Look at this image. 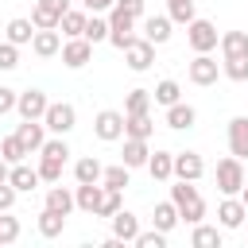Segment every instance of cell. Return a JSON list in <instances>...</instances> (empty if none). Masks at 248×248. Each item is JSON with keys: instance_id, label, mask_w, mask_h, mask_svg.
<instances>
[{"instance_id": "obj_1", "label": "cell", "mask_w": 248, "mask_h": 248, "mask_svg": "<svg viewBox=\"0 0 248 248\" xmlns=\"http://www.w3.org/2000/svg\"><path fill=\"white\" fill-rule=\"evenodd\" d=\"M170 202L178 205V217H182L186 225H198V221L205 217V202H202V194H198L194 182H182V178H178V186H170Z\"/></svg>"}, {"instance_id": "obj_2", "label": "cell", "mask_w": 248, "mask_h": 248, "mask_svg": "<svg viewBox=\"0 0 248 248\" xmlns=\"http://www.w3.org/2000/svg\"><path fill=\"white\" fill-rule=\"evenodd\" d=\"M217 39H221V35H217V27H213L209 19H198V16H194V19L186 23V43H190L194 54H209V50L217 46Z\"/></svg>"}, {"instance_id": "obj_3", "label": "cell", "mask_w": 248, "mask_h": 248, "mask_svg": "<svg viewBox=\"0 0 248 248\" xmlns=\"http://www.w3.org/2000/svg\"><path fill=\"white\" fill-rule=\"evenodd\" d=\"M43 124H46V132H54V136H70L74 124H78V112H74V105H66V101H50L46 112H43Z\"/></svg>"}, {"instance_id": "obj_4", "label": "cell", "mask_w": 248, "mask_h": 248, "mask_svg": "<svg viewBox=\"0 0 248 248\" xmlns=\"http://www.w3.org/2000/svg\"><path fill=\"white\" fill-rule=\"evenodd\" d=\"M93 136H97L101 143H116V140H124V112H116V108H101V112L93 116Z\"/></svg>"}, {"instance_id": "obj_5", "label": "cell", "mask_w": 248, "mask_h": 248, "mask_svg": "<svg viewBox=\"0 0 248 248\" xmlns=\"http://www.w3.org/2000/svg\"><path fill=\"white\" fill-rule=\"evenodd\" d=\"M132 31H136V16H128L124 8H108V43L116 46V50H124L128 46V39H132Z\"/></svg>"}, {"instance_id": "obj_6", "label": "cell", "mask_w": 248, "mask_h": 248, "mask_svg": "<svg viewBox=\"0 0 248 248\" xmlns=\"http://www.w3.org/2000/svg\"><path fill=\"white\" fill-rule=\"evenodd\" d=\"M240 186H244V159H236V155L221 159L217 163V190L221 194H240Z\"/></svg>"}, {"instance_id": "obj_7", "label": "cell", "mask_w": 248, "mask_h": 248, "mask_svg": "<svg viewBox=\"0 0 248 248\" xmlns=\"http://www.w3.org/2000/svg\"><path fill=\"white\" fill-rule=\"evenodd\" d=\"M124 62H128V70H136V74H143V70H151V62H155V43H147L143 35L136 39H128V46H124Z\"/></svg>"}, {"instance_id": "obj_8", "label": "cell", "mask_w": 248, "mask_h": 248, "mask_svg": "<svg viewBox=\"0 0 248 248\" xmlns=\"http://www.w3.org/2000/svg\"><path fill=\"white\" fill-rule=\"evenodd\" d=\"M58 54H62V66H66V70H81V66H89V58H93V43L78 35V39H66Z\"/></svg>"}, {"instance_id": "obj_9", "label": "cell", "mask_w": 248, "mask_h": 248, "mask_svg": "<svg viewBox=\"0 0 248 248\" xmlns=\"http://www.w3.org/2000/svg\"><path fill=\"white\" fill-rule=\"evenodd\" d=\"M217 74H221V62H217L213 54H194V62L186 66V78H190L194 85H213Z\"/></svg>"}, {"instance_id": "obj_10", "label": "cell", "mask_w": 248, "mask_h": 248, "mask_svg": "<svg viewBox=\"0 0 248 248\" xmlns=\"http://www.w3.org/2000/svg\"><path fill=\"white\" fill-rule=\"evenodd\" d=\"M66 8H70V0H35L31 23H35V27H54V31H58V19H62Z\"/></svg>"}, {"instance_id": "obj_11", "label": "cell", "mask_w": 248, "mask_h": 248, "mask_svg": "<svg viewBox=\"0 0 248 248\" xmlns=\"http://www.w3.org/2000/svg\"><path fill=\"white\" fill-rule=\"evenodd\" d=\"M46 93L43 89H23L19 97H16V112L23 116V120H43V112H46Z\"/></svg>"}, {"instance_id": "obj_12", "label": "cell", "mask_w": 248, "mask_h": 248, "mask_svg": "<svg viewBox=\"0 0 248 248\" xmlns=\"http://www.w3.org/2000/svg\"><path fill=\"white\" fill-rule=\"evenodd\" d=\"M202 174H205V163H202L198 151H174V178H182V182H198Z\"/></svg>"}, {"instance_id": "obj_13", "label": "cell", "mask_w": 248, "mask_h": 248, "mask_svg": "<svg viewBox=\"0 0 248 248\" xmlns=\"http://www.w3.org/2000/svg\"><path fill=\"white\" fill-rule=\"evenodd\" d=\"M244 217H248V209H244L240 194H225V202L217 205V221H221V229H240Z\"/></svg>"}, {"instance_id": "obj_14", "label": "cell", "mask_w": 248, "mask_h": 248, "mask_svg": "<svg viewBox=\"0 0 248 248\" xmlns=\"http://www.w3.org/2000/svg\"><path fill=\"white\" fill-rule=\"evenodd\" d=\"M101 198H105V186L101 182H78V190H74V209H81V213H97V205H101Z\"/></svg>"}, {"instance_id": "obj_15", "label": "cell", "mask_w": 248, "mask_h": 248, "mask_svg": "<svg viewBox=\"0 0 248 248\" xmlns=\"http://www.w3.org/2000/svg\"><path fill=\"white\" fill-rule=\"evenodd\" d=\"M194 124H198V108H194V105H186V101L167 105V128H174V132H190Z\"/></svg>"}, {"instance_id": "obj_16", "label": "cell", "mask_w": 248, "mask_h": 248, "mask_svg": "<svg viewBox=\"0 0 248 248\" xmlns=\"http://www.w3.org/2000/svg\"><path fill=\"white\" fill-rule=\"evenodd\" d=\"M31 50H35L39 58H54V54L62 50L58 31H54V27H35V35H31Z\"/></svg>"}, {"instance_id": "obj_17", "label": "cell", "mask_w": 248, "mask_h": 248, "mask_svg": "<svg viewBox=\"0 0 248 248\" xmlns=\"http://www.w3.org/2000/svg\"><path fill=\"white\" fill-rule=\"evenodd\" d=\"M16 136H19V143H23V151L31 155H39V147H43V140H46V124L43 120H23L19 128H16Z\"/></svg>"}, {"instance_id": "obj_18", "label": "cell", "mask_w": 248, "mask_h": 248, "mask_svg": "<svg viewBox=\"0 0 248 248\" xmlns=\"http://www.w3.org/2000/svg\"><path fill=\"white\" fill-rule=\"evenodd\" d=\"M108 221H112V236H120L124 244H132V240H136V232H140V217H136V213H128V209L120 205Z\"/></svg>"}, {"instance_id": "obj_19", "label": "cell", "mask_w": 248, "mask_h": 248, "mask_svg": "<svg viewBox=\"0 0 248 248\" xmlns=\"http://www.w3.org/2000/svg\"><path fill=\"white\" fill-rule=\"evenodd\" d=\"M229 151L236 159H248V116H232L229 120Z\"/></svg>"}, {"instance_id": "obj_20", "label": "cell", "mask_w": 248, "mask_h": 248, "mask_svg": "<svg viewBox=\"0 0 248 248\" xmlns=\"http://www.w3.org/2000/svg\"><path fill=\"white\" fill-rule=\"evenodd\" d=\"M8 182L16 186V194H31V190L39 186V170H35V167H27V163H12Z\"/></svg>"}, {"instance_id": "obj_21", "label": "cell", "mask_w": 248, "mask_h": 248, "mask_svg": "<svg viewBox=\"0 0 248 248\" xmlns=\"http://www.w3.org/2000/svg\"><path fill=\"white\" fill-rule=\"evenodd\" d=\"M170 27H174L170 16H147V19H143V39L155 43V46H163V43L170 39Z\"/></svg>"}, {"instance_id": "obj_22", "label": "cell", "mask_w": 248, "mask_h": 248, "mask_svg": "<svg viewBox=\"0 0 248 248\" xmlns=\"http://www.w3.org/2000/svg\"><path fill=\"white\" fill-rule=\"evenodd\" d=\"M147 155H151V147H147V140H132V136H124V167L128 170H136V167H147Z\"/></svg>"}, {"instance_id": "obj_23", "label": "cell", "mask_w": 248, "mask_h": 248, "mask_svg": "<svg viewBox=\"0 0 248 248\" xmlns=\"http://www.w3.org/2000/svg\"><path fill=\"white\" fill-rule=\"evenodd\" d=\"M147 174H151L155 182L174 178V151H155V155H147Z\"/></svg>"}, {"instance_id": "obj_24", "label": "cell", "mask_w": 248, "mask_h": 248, "mask_svg": "<svg viewBox=\"0 0 248 248\" xmlns=\"http://www.w3.org/2000/svg\"><path fill=\"white\" fill-rule=\"evenodd\" d=\"M31 35H35V23H31V19H23V16L8 19V27H4V39H8V43H16V46H31Z\"/></svg>"}, {"instance_id": "obj_25", "label": "cell", "mask_w": 248, "mask_h": 248, "mask_svg": "<svg viewBox=\"0 0 248 248\" xmlns=\"http://www.w3.org/2000/svg\"><path fill=\"white\" fill-rule=\"evenodd\" d=\"M151 132H155V124H151V112H124V136H132V140H151Z\"/></svg>"}, {"instance_id": "obj_26", "label": "cell", "mask_w": 248, "mask_h": 248, "mask_svg": "<svg viewBox=\"0 0 248 248\" xmlns=\"http://www.w3.org/2000/svg\"><path fill=\"white\" fill-rule=\"evenodd\" d=\"M46 209H54V213H62V217H70L74 213V194L66 190V186H58V182H50V190H46V202H43Z\"/></svg>"}, {"instance_id": "obj_27", "label": "cell", "mask_w": 248, "mask_h": 248, "mask_svg": "<svg viewBox=\"0 0 248 248\" xmlns=\"http://www.w3.org/2000/svg\"><path fill=\"white\" fill-rule=\"evenodd\" d=\"M35 225H39V236H46V240H54V236H62V229H66V217L43 205V209H39V221H35Z\"/></svg>"}, {"instance_id": "obj_28", "label": "cell", "mask_w": 248, "mask_h": 248, "mask_svg": "<svg viewBox=\"0 0 248 248\" xmlns=\"http://www.w3.org/2000/svg\"><path fill=\"white\" fill-rule=\"evenodd\" d=\"M221 46V58H236V54H248V31H225L217 39Z\"/></svg>"}, {"instance_id": "obj_29", "label": "cell", "mask_w": 248, "mask_h": 248, "mask_svg": "<svg viewBox=\"0 0 248 248\" xmlns=\"http://www.w3.org/2000/svg\"><path fill=\"white\" fill-rule=\"evenodd\" d=\"M151 101L167 108V105H174V101H182V85H178L174 78H163V81H159V85L151 89Z\"/></svg>"}, {"instance_id": "obj_30", "label": "cell", "mask_w": 248, "mask_h": 248, "mask_svg": "<svg viewBox=\"0 0 248 248\" xmlns=\"http://www.w3.org/2000/svg\"><path fill=\"white\" fill-rule=\"evenodd\" d=\"M178 221H182V217H178V205H174V202H159V205H155V213H151V225H155V229H163V232H170Z\"/></svg>"}, {"instance_id": "obj_31", "label": "cell", "mask_w": 248, "mask_h": 248, "mask_svg": "<svg viewBox=\"0 0 248 248\" xmlns=\"http://www.w3.org/2000/svg\"><path fill=\"white\" fill-rule=\"evenodd\" d=\"M190 244L194 248H221V229L217 225H194V232H190Z\"/></svg>"}, {"instance_id": "obj_32", "label": "cell", "mask_w": 248, "mask_h": 248, "mask_svg": "<svg viewBox=\"0 0 248 248\" xmlns=\"http://www.w3.org/2000/svg\"><path fill=\"white\" fill-rule=\"evenodd\" d=\"M85 19H89L85 12H74V8H66V12H62V19H58V27H62V35H66V39H78V35L85 31Z\"/></svg>"}, {"instance_id": "obj_33", "label": "cell", "mask_w": 248, "mask_h": 248, "mask_svg": "<svg viewBox=\"0 0 248 248\" xmlns=\"http://www.w3.org/2000/svg\"><path fill=\"white\" fill-rule=\"evenodd\" d=\"M101 170H105V167H101L93 155H85V159L74 163V178H78V182H101Z\"/></svg>"}, {"instance_id": "obj_34", "label": "cell", "mask_w": 248, "mask_h": 248, "mask_svg": "<svg viewBox=\"0 0 248 248\" xmlns=\"http://www.w3.org/2000/svg\"><path fill=\"white\" fill-rule=\"evenodd\" d=\"M81 39H89V43H108V19H101L97 12L85 19V31H81Z\"/></svg>"}, {"instance_id": "obj_35", "label": "cell", "mask_w": 248, "mask_h": 248, "mask_svg": "<svg viewBox=\"0 0 248 248\" xmlns=\"http://www.w3.org/2000/svg\"><path fill=\"white\" fill-rule=\"evenodd\" d=\"M124 112H151V89H128L124 97Z\"/></svg>"}, {"instance_id": "obj_36", "label": "cell", "mask_w": 248, "mask_h": 248, "mask_svg": "<svg viewBox=\"0 0 248 248\" xmlns=\"http://www.w3.org/2000/svg\"><path fill=\"white\" fill-rule=\"evenodd\" d=\"M62 159H50V155H39V182H62Z\"/></svg>"}, {"instance_id": "obj_37", "label": "cell", "mask_w": 248, "mask_h": 248, "mask_svg": "<svg viewBox=\"0 0 248 248\" xmlns=\"http://www.w3.org/2000/svg\"><path fill=\"white\" fill-rule=\"evenodd\" d=\"M101 186H105V190H124V186H128V167H124V163L105 167V170H101Z\"/></svg>"}, {"instance_id": "obj_38", "label": "cell", "mask_w": 248, "mask_h": 248, "mask_svg": "<svg viewBox=\"0 0 248 248\" xmlns=\"http://www.w3.org/2000/svg\"><path fill=\"white\" fill-rule=\"evenodd\" d=\"M221 74H225L229 81H248V54L225 58V62H221Z\"/></svg>"}, {"instance_id": "obj_39", "label": "cell", "mask_w": 248, "mask_h": 248, "mask_svg": "<svg viewBox=\"0 0 248 248\" xmlns=\"http://www.w3.org/2000/svg\"><path fill=\"white\" fill-rule=\"evenodd\" d=\"M0 159H8V163H23V159H27V151H23V143H19L16 132L0 140Z\"/></svg>"}, {"instance_id": "obj_40", "label": "cell", "mask_w": 248, "mask_h": 248, "mask_svg": "<svg viewBox=\"0 0 248 248\" xmlns=\"http://www.w3.org/2000/svg\"><path fill=\"white\" fill-rule=\"evenodd\" d=\"M167 16H170V23H190L194 19V0H167Z\"/></svg>"}, {"instance_id": "obj_41", "label": "cell", "mask_w": 248, "mask_h": 248, "mask_svg": "<svg viewBox=\"0 0 248 248\" xmlns=\"http://www.w3.org/2000/svg\"><path fill=\"white\" fill-rule=\"evenodd\" d=\"M39 155H50V159H70V143H66V136H50V140H43V147H39Z\"/></svg>"}, {"instance_id": "obj_42", "label": "cell", "mask_w": 248, "mask_h": 248, "mask_svg": "<svg viewBox=\"0 0 248 248\" xmlns=\"http://www.w3.org/2000/svg\"><path fill=\"white\" fill-rule=\"evenodd\" d=\"M132 244H136V248H167V232H163V229H155V225H151V229H147V232H143V229H140V232H136V240H132Z\"/></svg>"}, {"instance_id": "obj_43", "label": "cell", "mask_w": 248, "mask_h": 248, "mask_svg": "<svg viewBox=\"0 0 248 248\" xmlns=\"http://www.w3.org/2000/svg\"><path fill=\"white\" fill-rule=\"evenodd\" d=\"M19 240V217H12V209L0 213V244H16Z\"/></svg>"}, {"instance_id": "obj_44", "label": "cell", "mask_w": 248, "mask_h": 248, "mask_svg": "<svg viewBox=\"0 0 248 248\" xmlns=\"http://www.w3.org/2000/svg\"><path fill=\"white\" fill-rule=\"evenodd\" d=\"M124 190H105V198H101V205H97V213L93 217H112L120 205H124V198H120Z\"/></svg>"}, {"instance_id": "obj_45", "label": "cell", "mask_w": 248, "mask_h": 248, "mask_svg": "<svg viewBox=\"0 0 248 248\" xmlns=\"http://www.w3.org/2000/svg\"><path fill=\"white\" fill-rule=\"evenodd\" d=\"M16 66H19V46L4 39L0 43V70H16Z\"/></svg>"}, {"instance_id": "obj_46", "label": "cell", "mask_w": 248, "mask_h": 248, "mask_svg": "<svg viewBox=\"0 0 248 248\" xmlns=\"http://www.w3.org/2000/svg\"><path fill=\"white\" fill-rule=\"evenodd\" d=\"M16 89H8V85H0V116H8V112H16Z\"/></svg>"}, {"instance_id": "obj_47", "label": "cell", "mask_w": 248, "mask_h": 248, "mask_svg": "<svg viewBox=\"0 0 248 248\" xmlns=\"http://www.w3.org/2000/svg\"><path fill=\"white\" fill-rule=\"evenodd\" d=\"M12 205H16V186L12 182H0V213L12 209Z\"/></svg>"}, {"instance_id": "obj_48", "label": "cell", "mask_w": 248, "mask_h": 248, "mask_svg": "<svg viewBox=\"0 0 248 248\" xmlns=\"http://www.w3.org/2000/svg\"><path fill=\"white\" fill-rule=\"evenodd\" d=\"M116 8H124V12H128V16H136V19L143 16V0H116Z\"/></svg>"}, {"instance_id": "obj_49", "label": "cell", "mask_w": 248, "mask_h": 248, "mask_svg": "<svg viewBox=\"0 0 248 248\" xmlns=\"http://www.w3.org/2000/svg\"><path fill=\"white\" fill-rule=\"evenodd\" d=\"M112 4H116V0H85V8H89V12H108Z\"/></svg>"}, {"instance_id": "obj_50", "label": "cell", "mask_w": 248, "mask_h": 248, "mask_svg": "<svg viewBox=\"0 0 248 248\" xmlns=\"http://www.w3.org/2000/svg\"><path fill=\"white\" fill-rule=\"evenodd\" d=\"M8 170H12V163H8V159H0V182H8Z\"/></svg>"}, {"instance_id": "obj_51", "label": "cell", "mask_w": 248, "mask_h": 248, "mask_svg": "<svg viewBox=\"0 0 248 248\" xmlns=\"http://www.w3.org/2000/svg\"><path fill=\"white\" fill-rule=\"evenodd\" d=\"M240 202H244V209H248V186H240Z\"/></svg>"}, {"instance_id": "obj_52", "label": "cell", "mask_w": 248, "mask_h": 248, "mask_svg": "<svg viewBox=\"0 0 248 248\" xmlns=\"http://www.w3.org/2000/svg\"><path fill=\"white\" fill-rule=\"evenodd\" d=\"M244 186H248V167H244Z\"/></svg>"}]
</instances>
